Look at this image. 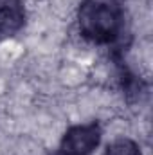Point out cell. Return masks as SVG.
<instances>
[{
	"instance_id": "6da1fadb",
	"label": "cell",
	"mask_w": 153,
	"mask_h": 155,
	"mask_svg": "<svg viewBox=\"0 0 153 155\" xmlns=\"http://www.w3.org/2000/svg\"><path fill=\"white\" fill-rule=\"evenodd\" d=\"M77 25L79 33L92 43L117 41L124 29L122 0H83L77 9Z\"/></svg>"
},
{
	"instance_id": "7a4b0ae2",
	"label": "cell",
	"mask_w": 153,
	"mask_h": 155,
	"mask_svg": "<svg viewBox=\"0 0 153 155\" xmlns=\"http://www.w3.org/2000/svg\"><path fill=\"white\" fill-rule=\"evenodd\" d=\"M101 143V126L97 123L77 124L65 132L60 152L65 155H88Z\"/></svg>"
},
{
	"instance_id": "3957f363",
	"label": "cell",
	"mask_w": 153,
	"mask_h": 155,
	"mask_svg": "<svg viewBox=\"0 0 153 155\" xmlns=\"http://www.w3.org/2000/svg\"><path fill=\"white\" fill-rule=\"evenodd\" d=\"M25 24V7L22 0H0V36L16 35Z\"/></svg>"
},
{
	"instance_id": "277c9868",
	"label": "cell",
	"mask_w": 153,
	"mask_h": 155,
	"mask_svg": "<svg viewBox=\"0 0 153 155\" xmlns=\"http://www.w3.org/2000/svg\"><path fill=\"white\" fill-rule=\"evenodd\" d=\"M121 85H122V90H124V94H126L128 99H139L141 94L146 92V87L141 81V78L132 74L126 67L121 71Z\"/></svg>"
},
{
	"instance_id": "5b68a950",
	"label": "cell",
	"mask_w": 153,
	"mask_h": 155,
	"mask_svg": "<svg viewBox=\"0 0 153 155\" xmlns=\"http://www.w3.org/2000/svg\"><path fill=\"white\" fill-rule=\"evenodd\" d=\"M105 155H141V148L132 139L121 137V139L114 141L112 144H108Z\"/></svg>"
},
{
	"instance_id": "8992f818",
	"label": "cell",
	"mask_w": 153,
	"mask_h": 155,
	"mask_svg": "<svg viewBox=\"0 0 153 155\" xmlns=\"http://www.w3.org/2000/svg\"><path fill=\"white\" fill-rule=\"evenodd\" d=\"M52 155H65V153H61V152H58V153H52Z\"/></svg>"
}]
</instances>
